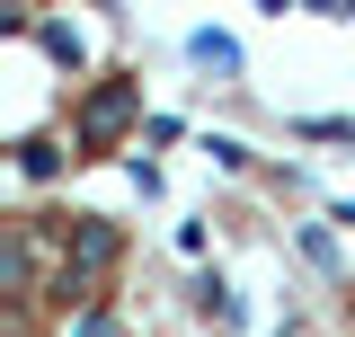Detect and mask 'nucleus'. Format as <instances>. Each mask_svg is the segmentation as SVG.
I'll return each mask as SVG.
<instances>
[{
	"label": "nucleus",
	"instance_id": "1",
	"mask_svg": "<svg viewBox=\"0 0 355 337\" xmlns=\"http://www.w3.org/2000/svg\"><path fill=\"white\" fill-rule=\"evenodd\" d=\"M116 257H125V231L107 222V213H71V231H62V275H53V293L89 311L98 302V275H116Z\"/></svg>",
	"mask_w": 355,
	"mask_h": 337
},
{
	"label": "nucleus",
	"instance_id": "2",
	"mask_svg": "<svg viewBox=\"0 0 355 337\" xmlns=\"http://www.w3.org/2000/svg\"><path fill=\"white\" fill-rule=\"evenodd\" d=\"M133 107H142V89H133V80H116V71L89 89V98H80V160H89V151H107V142L133 125Z\"/></svg>",
	"mask_w": 355,
	"mask_h": 337
},
{
	"label": "nucleus",
	"instance_id": "3",
	"mask_svg": "<svg viewBox=\"0 0 355 337\" xmlns=\"http://www.w3.org/2000/svg\"><path fill=\"white\" fill-rule=\"evenodd\" d=\"M187 53H196L205 71H240V44L222 36V27H196V36H187Z\"/></svg>",
	"mask_w": 355,
	"mask_h": 337
},
{
	"label": "nucleus",
	"instance_id": "4",
	"mask_svg": "<svg viewBox=\"0 0 355 337\" xmlns=\"http://www.w3.org/2000/svg\"><path fill=\"white\" fill-rule=\"evenodd\" d=\"M196 311H205V320H222V329H240V293H231L222 275H196Z\"/></svg>",
	"mask_w": 355,
	"mask_h": 337
},
{
	"label": "nucleus",
	"instance_id": "5",
	"mask_svg": "<svg viewBox=\"0 0 355 337\" xmlns=\"http://www.w3.org/2000/svg\"><path fill=\"white\" fill-rule=\"evenodd\" d=\"M302 142H355V116H293Z\"/></svg>",
	"mask_w": 355,
	"mask_h": 337
},
{
	"label": "nucleus",
	"instance_id": "6",
	"mask_svg": "<svg viewBox=\"0 0 355 337\" xmlns=\"http://www.w3.org/2000/svg\"><path fill=\"white\" fill-rule=\"evenodd\" d=\"M53 168H62L53 142H18V178H53Z\"/></svg>",
	"mask_w": 355,
	"mask_h": 337
},
{
	"label": "nucleus",
	"instance_id": "7",
	"mask_svg": "<svg viewBox=\"0 0 355 337\" xmlns=\"http://www.w3.org/2000/svg\"><path fill=\"white\" fill-rule=\"evenodd\" d=\"M71 337H116V311H107V302H89V311H71Z\"/></svg>",
	"mask_w": 355,
	"mask_h": 337
},
{
	"label": "nucleus",
	"instance_id": "8",
	"mask_svg": "<svg viewBox=\"0 0 355 337\" xmlns=\"http://www.w3.org/2000/svg\"><path fill=\"white\" fill-rule=\"evenodd\" d=\"M205 151H214V168H231V178H240V168H249V142H231V133H214V142H205Z\"/></svg>",
	"mask_w": 355,
	"mask_h": 337
},
{
	"label": "nucleus",
	"instance_id": "9",
	"mask_svg": "<svg viewBox=\"0 0 355 337\" xmlns=\"http://www.w3.org/2000/svg\"><path fill=\"white\" fill-rule=\"evenodd\" d=\"M311 9H320V18H347V0H311Z\"/></svg>",
	"mask_w": 355,
	"mask_h": 337
},
{
	"label": "nucleus",
	"instance_id": "10",
	"mask_svg": "<svg viewBox=\"0 0 355 337\" xmlns=\"http://www.w3.org/2000/svg\"><path fill=\"white\" fill-rule=\"evenodd\" d=\"M338 222H347V231H355V196H347V205H338Z\"/></svg>",
	"mask_w": 355,
	"mask_h": 337
},
{
	"label": "nucleus",
	"instance_id": "11",
	"mask_svg": "<svg viewBox=\"0 0 355 337\" xmlns=\"http://www.w3.org/2000/svg\"><path fill=\"white\" fill-rule=\"evenodd\" d=\"M275 337H302V329H275Z\"/></svg>",
	"mask_w": 355,
	"mask_h": 337
},
{
	"label": "nucleus",
	"instance_id": "12",
	"mask_svg": "<svg viewBox=\"0 0 355 337\" xmlns=\"http://www.w3.org/2000/svg\"><path fill=\"white\" fill-rule=\"evenodd\" d=\"M98 9H116V0H98Z\"/></svg>",
	"mask_w": 355,
	"mask_h": 337
},
{
	"label": "nucleus",
	"instance_id": "13",
	"mask_svg": "<svg viewBox=\"0 0 355 337\" xmlns=\"http://www.w3.org/2000/svg\"><path fill=\"white\" fill-rule=\"evenodd\" d=\"M347 18H355V0H347Z\"/></svg>",
	"mask_w": 355,
	"mask_h": 337
},
{
	"label": "nucleus",
	"instance_id": "14",
	"mask_svg": "<svg viewBox=\"0 0 355 337\" xmlns=\"http://www.w3.org/2000/svg\"><path fill=\"white\" fill-rule=\"evenodd\" d=\"M9 337H27V329H9Z\"/></svg>",
	"mask_w": 355,
	"mask_h": 337
}]
</instances>
